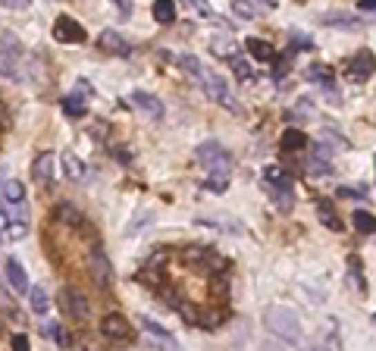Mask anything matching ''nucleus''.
Listing matches in <instances>:
<instances>
[{
  "instance_id": "obj_23",
  "label": "nucleus",
  "mask_w": 376,
  "mask_h": 351,
  "mask_svg": "<svg viewBox=\"0 0 376 351\" xmlns=\"http://www.w3.org/2000/svg\"><path fill=\"white\" fill-rule=\"evenodd\" d=\"M60 167H63V176H66L69 182H85V179H88V167H85V163L79 160L72 151H63Z\"/></svg>"
},
{
  "instance_id": "obj_33",
  "label": "nucleus",
  "mask_w": 376,
  "mask_h": 351,
  "mask_svg": "<svg viewBox=\"0 0 376 351\" xmlns=\"http://www.w3.org/2000/svg\"><path fill=\"white\" fill-rule=\"evenodd\" d=\"M232 13L239 16L241 22H251L257 16V7H254V0H232Z\"/></svg>"
},
{
  "instance_id": "obj_30",
  "label": "nucleus",
  "mask_w": 376,
  "mask_h": 351,
  "mask_svg": "<svg viewBox=\"0 0 376 351\" xmlns=\"http://www.w3.org/2000/svg\"><path fill=\"white\" fill-rule=\"evenodd\" d=\"M0 195H3V204H22L26 201V185H22L19 179H3Z\"/></svg>"
},
{
  "instance_id": "obj_11",
  "label": "nucleus",
  "mask_w": 376,
  "mask_h": 351,
  "mask_svg": "<svg viewBox=\"0 0 376 351\" xmlns=\"http://www.w3.org/2000/svg\"><path fill=\"white\" fill-rule=\"evenodd\" d=\"M57 304H60L63 317H69V320H88V314H91L88 298H85L79 289H72V285L60 289V298H57Z\"/></svg>"
},
{
  "instance_id": "obj_25",
  "label": "nucleus",
  "mask_w": 376,
  "mask_h": 351,
  "mask_svg": "<svg viewBox=\"0 0 376 351\" xmlns=\"http://www.w3.org/2000/svg\"><path fill=\"white\" fill-rule=\"evenodd\" d=\"M245 48H248V54H251V60H257V63H273L276 60V50H273V44L270 41H264V38H245Z\"/></svg>"
},
{
  "instance_id": "obj_34",
  "label": "nucleus",
  "mask_w": 376,
  "mask_h": 351,
  "mask_svg": "<svg viewBox=\"0 0 376 351\" xmlns=\"http://www.w3.org/2000/svg\"><path fill=\"white\" fill-rule=\"evenodd\" d=\"M310 48H314V41L308 35H301V32L288 35V54H301V50H310Z\"/></svg>"
},
{
  "instance_id": "obj_38",
  "label": "nucleus",
  "mask_w": 376,
  "mask_h": 351,
  "mask_svg": "<svg viewBox=\"0 0 376 351\" xmlns=\"http://www.w3.org/2000/svg\"><path fill=\"white\" fill-rule=\"evenodd\" d=\"M188 10H195L198 16H207V19H217V13H213V7L207 3V0H182Z\"/></svg>"
},
{
  "instance_id": "obj_5",
  "label": "nucleus",
  "mask_w": 376,
  "mask_h": 351,
  "mask_svg": "<svg viewBox=\"0 0 376 351\" xmlns=\"http://www.w3.org/2000/svg\"><path fill=\"white\" fill-rule=\"evenodd\" d=\"M195 157H198V163L210 176H229V169H232V154H229L219 142H201L198 151H195Z\"/></svg>"
},
{
  "instance_id": "obj_40",
  "label": "nucleus",
  "mask_w": 376,
  "mask_h": 351,
  "mask_svg": "<svg viewBox=\"0 0 376 351\" xmlns=\"http://www.w3.org/2000/svg\"><path fill=\"white\" fill-rule=\"evenodd\" d=\"M50 336H54V342L63 345V348H69V345H72V336H69L63 326H50Z\"/></svg>"
},
{
  "instance_id": "obj_2",
  "label": "nucleus",
  "mask_w": 376,
  "mask_h": 351,
  "mask_svg": "<svg viewBox=\"0 0 376 351\" xmlns=\"http://www.w3.org/2000/svg\"><path fill=\"white\" fill-rule=\"evenodd\" d=\"M264 326H267V332H273L279 342H288V345H298L301 342L298 314L288 311V307H279V304L267 307V311H264Z\"/></svg>"
},
{
  "instance_id": "obj_4",
  "label": "nucleus",
  "mask_w": 376,
  "mask_h": 351,
  "mask_svg": "<svg viewBox=\"0 0 376 351\" xmlns=\"http://www.w3.org/2000/svg\"><path fill=\"white\" fill-rule=\"evenodd\" d=\"M32 232L28 226V207L22 204H7L0 207V242H19Z\"/></svg>"
},
{
  "instance_id": "obj_45",
  "label": "nucleus",
  "mask_w": 376,
  "mask_h": 351,
  "mask_svg": "<svg viewBox=\"0 0 376 351\" xmlns=\"http://www.w3.org/2000/svg\"><path fill=\"white\" fill-rule=\"evenodd\" d=\"M357 7H361V10H367V13H376V0H361Z\"/></svg>"
},
{
  "instance_id": "obj_48",
  "label": "nucleus",
  "mask_w": 376,
  "mask_h": 351,
  "mask_svg": "<svg viewBox=\"0 0 376 351\" xmlns=\"http://www.w3.org/2000/svg\"><path fill=\"white\" fill-rule=\"evenodd\" d=\"M373 323H376V314H373Z\"/></svg>"
},
{
  "instance_id": "obj_7",
  "label": "nucleus",
  "mask_w": 376,
  "mask_h": 351,
  "mask_svg": "<svg viewBox=\"0 0 376 351\" xmlns=\"http://www.w3.org/2000/svg\"><path fill=\"white\" fill-rule=\"evenodd\" d=\"M88 273H91L97 289H110V285H113V263H110V257L101 242H95L88 248Z\"/></svg>"
},
{
  "instance_id": "obj_37",
  "label": "nucleus",
  "mask_w": 376,
  "mask_h": 351,
  "mask_svg": "<svg viewBox=\"0 0 376 351\" xmlns=\"http://www.w3.org/2000/svg\"><path fill=\"white\" fill-rule=\"evenodd\" d=\"M229 66H232V73L239 75L241 82H254V73H251V66H248L241 57H229Z\"/></svg>"
},
{
  "instance_id": "obj_13",
  "label": "nucleus",
  "mask_w": 376,
  "mask_h": 351,
  "mask_svg": "<svg viewBox=\"0 0 376 351\" xmlns=\"http://www.w3.org/2000/svg\"><path fill=\"white\" fill-rule=\"evenodd\" d=\"M54 38L60 41V44H85V28L82 22H75L72 16H57L54 22Z\"/></svg>"
},
{
  "instance_id": "obj_36",
  "label": "nucleus",
  "mask_w": 376,
  "mask_h": 351,
  "mask_svg": "<svg viewBox=\"0 0 376 351\" xmlns=\"http://www.w3.org/2000/svg\"><path fill=\"white\" fill-rule=\"evenodd\" d=\"M339 198H348V201H367V185H339Z\"/></svg>"
},
{
  "instance_id": "obj_41",
  "label": "nucleus",
  "mask_w": 376,
  "mask_h": 351,
  "mask_svg": "<svg viewBox=\"0 0 376 351\" xmlns=\"http://www.w3.org/2000/svg\"><path fill=\"white\" fill-rule=\"evenodd\" d=\"M0 7H3V10H13V13H22V10L32 7V0H0Z\"/></svg>"
},
{
  "instance_id": "obj_1",
  "label": "nucleus",
  "mask_w": 376,
  "mask_h": 351,
  "mask_svg": "<svg viewBox=\"0 0 376 351\" xmlns=\"http://www.w3.org/2000/svg\"><path fill=\"white\" fill-rule=\"evenodd\" d=\"M179 63H182V69H185V73H188L195 82H198L201 88H204V95L210 97L213 104H219V107H223V110H229V113H241V104L235 101L232 88L226 85V79H223V75L210 73V69H207L204 63H201L195 54H185V57H179Z\"/></svg>"
},
{
  "instance_id": "obj_35",
  "label": "nucleus",
  "mask_w": 376,
  "mask_h": 351,
  "mask_svg": "<svg viewBox=\"0 0 376 351\" xmlns=\"http://www.w3.org/2000/svg\"><path fill=\"white\" fill-rule=\"evenodd\" d=\"M292 57L295 54H286V57H276V60L270 63V66H273V73H270L273 75V82H282L288 75V69H292Z\"/></svg>"
},
{
  "instance_id": "obj_19",
  "label": "nucleus",
  "mask_w": 376,
  "mask_h": 351,
  "mask_svg": "<svg viewBox=\"0 0 376 351\" xmlns=\"http://www.w3.org/2000/svg\"><path fill=\"white\" fill-rule=\"evenodd\" d=\"M310 176H329L333 173V148H329L326 142H317L314 148H310V163H308Z\"/></svg>"
},
{
  "instance_id": "obj_42",
  "label": "nucleus",
  "mask_w": 376,
  "mask_h": 351,
  "mask_svg": "<svg viewBox=\"0 0 376 351\" xmlns=\"http://www.w3.org/2000/svg\"><path fill=\"white\" fill-rule=\"evenodd\" d=\"M254 7H257V13H260V10H267V13H273V10L279 7V0H254Z\"/></svg>"
},
{
  "instance_id": "obj_28",
  "label": "nucleus",
  "mask_w": 376,
  "mask_h": 351,
  "mask_svg": "<svg viewBox=\"0 0 376 351\" xmlns=\"http://www.w3.org/2000/svg\"><path fill=\"white\" fill-rule=\"evenodd\" d=\"M282 151H288V154H298V151H304V148H310V142H308V135L301 132V129H286L282 132Z\"/></svg>"
},
{
  "instance_id": "obj_32",
  "label": "nucleus",
  "mask_w": 376,
  "mask_h": 351,
  "mask_svg": "<svg viewBox=\"0 0 376 351\" xmlns=\"http://www.w3.org/2000/svg\"><path fill=\"white\" fill-rule=\"evenodd\" d=\"M351 223H355V229L361 232V236H373L376 232V216L367 214V210H355V214H351Z\"/></svg>"
},
{
  "instance_id": "obj_12",
  "label": "nucleus",
  "mask_w": 376,
  "mask_h": 351,
  "mask_svg": "<svg viewBox=\"0 0 376 351\" xmlns=\"http://www.w3.org/2000/svg\"><path fill=\"white\" fill-rule=\"evenodd\" d=\"M304 79L314 82V85H320V88H323V95H326L333 104L342 101V95L335 91V75H333V69H329L326 63H310V66L304 69Z\"/></svg>"
},
{
  "instance_id": "obj_18",
  "label": "nucleus",
  "mask_w": 376,
  "mask_h": 351,
  "mask_svg": "<svg viewBox=\"0 0 376 351\" xmlns=\"http://www.w3.org/2000/svg\"><path fill=\"white\" fill-rule=\"evenodd\" d=\"M135 279L141 285H148V289H160V285L166 283V279H164V254L148 257V263H144L141 270L135 273Z\"/></svg>"
},
{
  "instance_id": "obj_14",
  "label": "nucleus",
  "mask_w": 376,
  "mask_h": 351,
  "mask_svg": "<svg viewBox=\"0 0 376 351\" xmlns=\"http://www.w3.org/2000/svg\"><path fill=\"white\" fill-rule=\"evenodd\" d=\"M54 167H57V154L54 151H41V154L34 157V163H32V179H34V185H41V189H50L54 185Z\"/></svg>"
},
{
  "instance_id": "obj_43",
  "label": "nucleus",
  "mask_w": 376,
  "mask_h": 351,
  "mask_svg": "<svg viewBox=\"0 0 376 351\" xmlns=\"http://www.w3.org/2000/svg\"><path fill=\"white\" fill-rule=\"evenodd\" d=\"M13 348L16 351H28V336H26V332H16V336H13Z\"/></svg>"
},
{
  "instance_id": "obj_8",
  "label": "nucleus",
  "mask_w": 376,
  "mask_h": 351,
  "mask_svg": "<svg viewBox=\"0 0 376 351\" xmlns=\"http://www.w3.org/2000/svg\"><path fill=\"white\" fill-rule=\"evenodd\" d=\"M182 257L207 273H229V260L219 257L213 248H204V245H188V248L182 251Z\"/></svg>"
},
{
  "instance_id": "obj_21",
  "label": "nucleus",
  "mask_w": 376,
  "mask_h": 351,
  "mask_svg": "<svg viewBox=\"0 0 376 351\" xmlns=\"http://www.w3.org/2000/svg\"><path fill=\"white\" fill-rule=\"evenodd\" d=\"M317 216H320V223L326 226L329 232H342L345 229L342 216H339V210L333 207V201H329V198H317Z\"/></svg>"
},
{
  "instance_id": "obj_27",
  "label": "nucleus",
  "mask_w": 376,
  "mask_h": 351,
  "mask_svg": "<svg viewBox=\"0 0 376 351\" xmlns=\"http://www.w3.org/2000/svg\"><path fill=\"white\" fill-rule=\"evenodd\" d=\"M323 26L329 28H342V32H361L364 22L351 13H333V16H323Z\"/></svg>"
},
{
  "instance_id": "obj_10",
  "label": "nucleus",
  "mask_w": 376,
  "mask_h": 351,
  "mask_svg": "<svg viewBox=\"0 0 376 351\" xmlns=\"http://www.w3.org/2000/svg\"><path fill=\"white\" fill-rule=\"evenodd\" d=\"M101 336L113 345H132L135 342V326L123 317V314H107L101 320Z\"/></svg>"
},
{
  "instance_id": "obj_16",
  "label": "nucleus",
  "mask_w": 376,
  "mask_h": 351,
  "mask_svg": "<svg viewBox=\"0 0 376 351\" xmlns=\"http://www.w3.org/2000/svg\"><path fill=\"white\" fill-rule=\"evenodd\" d=\"M3 276H7V283H10V289L16 292V295H28V276H26V267L19 263V257H3Z\"/></svg>"
},
{
  "instance_id": "obj_22",
  "label": "nucleus",
  "mask_w": 376,
  "mask_h": 351,
  "mask_svg": "<svg viewBox=\"0 0 376 351\" xmlns=\"http://www.w3.org/2000/svg\"><path fill=\"white\" fill-rule=\"evenodd\" d=\"M345 283H348V289L355 292V295H367V279H364V263L357 254L348 257V273H345Z\"/></svg>"
},
{
  "instance_id": "obj_6",
  "label": "nucleus",
  "mask_w": 376,
  "mask_h": 351,
  "mask_svg": "<svg viewBox=\"0 0 376 351\" xmlns=\"http://www.w3.org/2000/svg\"><path fill=\"white\" fill-rule=\"evenodd\" d=\"M19 57H22V44L13 32L0 35V75L3 79L22 82V69H19Z\"/></svg>"
},
{
  "instance_id": "obj_17",
  "label": "nucleus",
  "mask_w": 376,
  "mask_h": 351,
  "mask_svg": "<svg viewBox=\"0 0 376 351\" xmlns=\"http://www.w3.org/2000/svg\"><path fill=\"white\" fill-rule=\"evenodd\" d=\"M129 104L138 110V113L150 116L154 122L164 120V101H160V97H154L150 91H132V95H129Z\"/></svg>"
},
{
  "instance_id": "obj_44",
  "label": "nucleus",
  "mask_w": 376,
  "mask_h": 351,
  "mask_svg": "<svg viewBox=\"0 0 376 351\" xmlns=\"http://www.w3.org/2000/svg\"><path fill=\"white\" fill-rule=\"evenodd\" d=\"M110 154H117V160H119V163H129V160H132V157L123 151V144H117V148H110Z\"/></svg>"
},
{
  "instance_id": "obj_29",
  "label": "nucleus",
  "mask_w": 376,
  "mask_h": 351,
  "mask_svg": "<svg viewBox=\"0 0 376 351\" xmlns=\"http://www.w3.org/2000/svg\"><path fill=\"white\" fill-rule=\"evenodd\" d=\"M150 16H154V22H160V26H172V22H176V3H172V0H154Z\"/></svg>"
},
{
  "instance_id": "obj_39",
  "label": "nucleus",
  "mask_w": 376,
  "mask_h": 351,
  "mask_svg": "<svg viewBox=\"0 0 376 351\" xmlns=\"http://www.w3.org/2000/svg\"><path fill=\"white\" fill-rule=\"evenodd\" d=\"M226 185H229V176H210V179H207L204 182V189H210V191H226Z\"/></svg>"
},
{
  "instance_id": "obj_46",
  "label": "nucleus",
  "mask_w": 376,
  "mask_h": 351,
  "mask_svg": "<svg viewBox=\"0 0 376 351\" xmlns=\"http://www.w3.org/2000/svg\"><path fill=\"white\" fill-rule=\"evenodd\" d=\"M117 7H119V10H123V13H126V16H129V13H132V3H129V0H117Z\"/></svg>"
},
{
  "instance_id": "obj_24",
  "label": "nucleus",
  "mask_w": 376,
  "mask_h": 351,
  "mask_svg": "<svg viewBox=\"0 0 376 351\" xmlns=\"http://www.w3.org/2000/svg\"><path fill=\"white\" fill-rule=\"evenodd\" d=\"M57 216H60V220L69 226V229H75V232H91L88 220H85V214H82V210H75L72 204H60V207H57Z\"/></svg>"
},
{
  "instance_id": "obj_9",
  "label": "nucleus",
  "mask_w": 376,
  "mask_h": 351,
  "mask_svg": "<svg viewBox=\"0 0 376 351\" xmlns=\"http://www.w3.org/2000/svg\"><path fill=\"white\" fill-rule=\"evenodd\" d=\"M342 73H345V79L348 82H355V85H364V82L370 79V75L376 73V57H373V50H357V54H351L348 60H345V66H342Z\"/></svg>"
},
{
  "instance_id": "obj_20",
  "label": "nucleus",
  "mask_w": 376,
  "mask_h": 351,
  "mask_svg": "<svg viewBox=\"0 0 376 351\" xmlns=\"http://www.w3.org/2000/svg\"><path fill=\"white\" fill-rule=\"evenodd\" d=\"M138 326H141L144 332H148L154 342H160V345H166V348H179V339L172 336L170 330H164V326L157 323V320H150V317H138Z\"/></svg>"
},
{
  "instance_id": "obj_47",
  "label": "nucleus",
  "mask_w": 376,
  "mask_h": 351,
  "mask_svg": "<svg viewBox=\"0 0 376 351\" xmlns=\"http://www.w3.org/2000/svg\"><path fill=\"white\" fill-rule=\"evenodd\" d=\"M0 185H3V176H0ZM0 201H3V195H0Z\"/></svg>"
},
{
  "instance_id": "obj_26",
  "label": "nucleus",
  "mask_w": 376,
  "mask_h": 351,
  "mask_svg": "<svg viewBox=\"0 0 376 351\" xmlns=\"http://www.w3.org/2000/svg\"><path fill=\"white\" fill-rule=\"evenodd\" d=\"M60 107H63V113H66L69 120H82V116L88 113V97H85L82 91H72V95H66L60 101Z\"/></svg>"
},
{
  "instance_id": "obj_3",
  "label": "nucleus",
  "mask_w": 376,
  "mask_h": 351,
  "mask_svg": "<svg viewBox=\"0 0 376 351\" xmlns=\"http://www.w3.org/2000/svg\"><path fill=\"white\" fill-rule=\"evenodd\" d=\"M264 189L273 195V204L282 210V214H288V210L295 207V179H292L288 169L267 167L264 169Z\"/></svg>"
},
{
  "instance_id": "obj_15",
  "label": "nucleus",
  "mask_w": 376,
  "mask_h": 351,
  "mask_svg": "<svg viewBox=\"0 0 376 351\" xmlns=\"http://www.w3.org/2000/svg\"><path fill=\"white\" fill-rule=\"evenodd\" d=\"M97 48L110 57H132V44L117 32V28H103V32L97 35Z\"/></svg>"
},
{
  "instance_id": "obj_31",
  "label": "nucleus",
  "mask_w": 376,
  "mask_h": 351,
  "mask_svg": "<svg viewBox=\"0 0 376 351\" xmlns=\"http://www.w3.org/2000/svg\"><path fill=\"white\" fill-rule=\"evenodd\" d=\"M28 307H32L38 317H44L48 314V307H50V301H48V292L41 289V285H34V289H28Z\"/></svg>"
}]
</instances>
